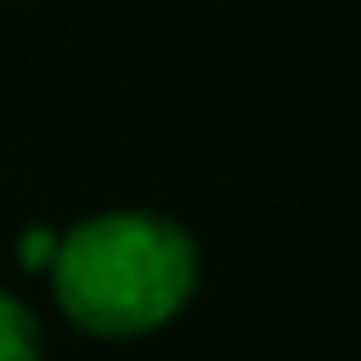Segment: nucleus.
Segmentation results:
<instances>
[{"instance_id": "f257e3e1", "label": "nucleus", "mask_w": 361, "mask_h": 361, "mask_svg": "<svg viewBox=\"0 0 361 361\" xmlns=\"http://www.w3.org/2000/svg\"><path fill=\"white\" fill-rule=\"evenodd\" d=\"M56 310L96 338H141L169 327L197 293V243L152 209H107L56 237Z\"/></svg>"}, {"instance_id": "f03ea898", "label": "nucleus", "mask_w": 361, "mask_h": 361, "mask_svg": "<svg viewBox=\"0 0 361 361\" xmlns=\"http://www.w3.org/2000/svg\"><path fill=\"white\" fill-rule=\"evenodd\" d=\"M0 361H45L39 316L17 293H0Z\"/></svg>"}, {"instance_id": "7ed1b4c3", "label": "nucleus", "mask_w": 361, "mask_h": 361, "mask_svg": "<svg viewBox=\"0 0 361 361\" xmlns=\"http://www.w3.org/2000/svg\"><path fill=\"white\" fill-rule=\"evenodd\" d=\"M17 254H23V265H28V271H45V265H51V254H56V237H51L45 226H28V237H23V248H17Z\"/></svg>"}]
</instances>
